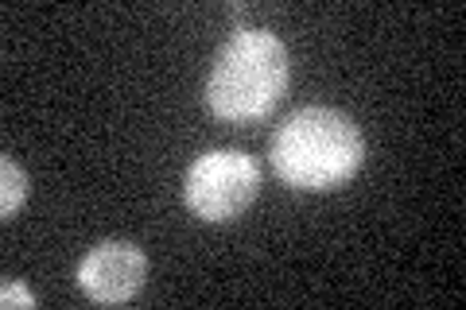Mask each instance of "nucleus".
I'll return each instance as SVG.
<instances>
[{
  "mask_svg": "<svg viewBox=\"0 0 466 310\" xmlns=\"http://www.w3.org/2000/svg\"><path fill=\"white\" fill-rule=\"evenodd\" d=\"M268 164L288 186L327 195L346 186L366 164V136L358 121L342 109L308 105L284 116V125L272 132Z\"/></svg>",
  "mask_w": 466,
  "mask_h": 310,
  "instance_id": "f257e3e1",
  "label": "nucleus"
},
{
  "mask_svg": "<svg viewBox=\"0 0 466 310\" xmlns=\"http://www.w3.org/2000/svg\"><path fill=\"white\" fill-rule=\"evenodd\" d=\"M288 47L265 27H245L214 55L207 74V105L229 125H253L268 116L288 90Z\"/></svg>",
  "mask_w": 466,
  "mask_h": 310,
  "instance_id": "f03ea898",
  "label": "nucleus"
},
{
  "mask_svg": "<svg viewBox=\"0 0 466 310\" xmlns=\"http://www.w3.org/2000/svg\"><path fill=\"white\" fill-rule=\"evenodd\" d=\"M260 190V164L241 152V147H214L202 152L183 179V198L187 210L195 217L222 225V221L241 217L253 205Z\"/></svg>",
  "mask_w": 466,
  "mask_h": 310,
  "instance_id": "7ed1b4c3",
  "label": "nucleus"
},
{
  "mask_svg": "<svg viewBox=\"0 0 466 310\" xmlns=\"http://www.w3.org/2000/svg\"><path fill=\"white\" fill-rule=\"evenodd\" d=\"M75 279L94 303H128L148 284V256L133 241H101L78 260Z\"/></svg>",
  "mask_w": 466,
  "mask_h": 310,
  "instance_id": "20e7f679",
  "label": "nucleus"
},
{
  "mask_svg": "<svg viewBox=\"0 0 466 310\" xmlns=\"http://www.w3.org/2000/svg\"><path fill=\"white\" fill-rule=\"evenodd\" d=\"M27 202V171L12 155L0 159V217L12 221Z\"/></svg>",
  "mask_w": 466,
  "mask_h": 310,
  "instance_id": "39448f33",
  "label": "nucleus"
},
{
  "mask_svg": "<svg viewBox=\"0 0 466 310\" xmlns=\"http://www.w3.org/2000/svg\"><path fill=\"white\" fill-rule=\"evenodd\" d=\"M0 306H35V295L27 291L20 279H5V284H0Z\"/></svg>",
  "mask_w": 466,
  "mask_h": 310,
  "instance_id": "423d86ee",
  "label": "nucleus"
}]
</instances>
